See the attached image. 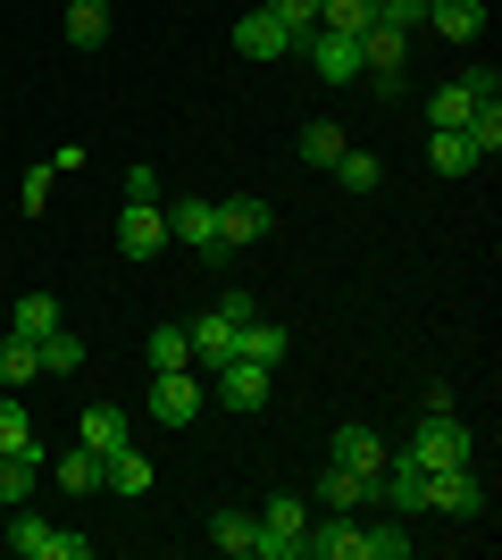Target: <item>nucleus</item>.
Returning <instances> with one entry per match:
<instances>
[{
  "label": "nucleus",
  "mask_w": 502,
  "mask_h": 560,
  "mask_svg": "<svg viewBox=\"0 0 502 560\" xmlns=\"http://www.w3.org/2000/svg\"><path fill=\"white\" fill-rule=\"evenodd\" d=\"M402 452L419 468H469V460H478V444H469V427H460L453 410H419V427H410Z\"/></svg>",
  "instance_id": "nucleus-1"
},
{
  "label": "nucleus",
  "mask_w": 502,
  "mask_h": 560,
  "mask_svg": "<svg viewBox=\"0 0 502 560\" xmlns=\"http://www.w3.org/2000/svg\"><path fill=\"white\" fill-rule=\"evenodd\" d=\"M252 518H260V544H252L260 560H302V536H311V502H302V493H277V502L252 511Z\"/></svg>",
  "instance_id": "nucleus-2"
},
{
  "label": "nucleus",
  "mask_w": 502,
  "mask_h": 560,
  "mask_svg": "<svg viewBox=\"0 0 502 560\" xmlns=\"http://www.w3.org/2000/svg\"><path fill=\"white\" fill-rule=\"evenodd\" d=\"M377 502L394 518H419L428 511V468L410 460V452H385V468H377Z\"/></svg>",
  "instance_id": "nucleus-3"
},
{
  "label": "nucleus",
  "mask_w": 502,
  "mask_h": 560,
  "mask_svg": "<svg viewBox=\"0 0 502 560\" xmlns=\"http://www.w3.org/2000/svg\"><path fill=\"white\" fill-rule=\"evenodd\" d=\"M210 385H218V401H226V410H260L268 394H277V369H260V360H218L210 369Z\"/></svg>",
  "instance_id": "nucleus-4"
},
{
  "label": "nucleus",
  "mask_w": 502,
  "mask_h": 560,
  "mask_svg": "<svg viewBox=\"0 0 502 560\" xmlns=\"http://www.w3.org/2000/svg\"><path fill=\"white\" fill-rule=\"evenodd\" d=\"M151 419L160 427H192L201 419V376L192 369H151Z\"/></svg>",
  "instance_id": "nucleus-5"
},
{
  "label": "nucleus",
  "mask_w": 502,
  "mask_h": 560,
  "mask_svg": "<svg viewBox=\"0 0 502 560\" xmlns=\"http://www.w3.org/2000/svg\"><path fill=\"white\" fill-rule=\"evenodd\" d=\"M235 50H243V59H293L302 34H293L277 9H252V18H235Z\"/></svg>",
  "instance_id": "nucleus-6"
},
{
  "label": "nucleus",
  "mask_w": 502,
  "mask_h": 560,
  "mask_svg": "<svg viewBox=\"0 0 502 560\" xmlns=\"http://www.w3.org/2000/svg\"><path fill=\"white\" fill-rule=\"evenodd\" d=\"M118 252L126 259H160L167 252V210L160 201H126L118 210Z\"/></svg>",
  "instance_id": "nucleus-7"
},
{
  "label": "nucleus",
  "mask_w": 502,
  "mask_h": 560,
  "mask_svg": "<svg viewBox=\"0 0 502 560\" xmlns=\"http://www.w3.org/2000/svg\"><path fill=\"white\" fill-rule=\"evenodd\" d=\"M428 511H444V518H478V511H486L478 468H428Z\"/></svg>",
  "instance_id": "nucleus-8"
},
{
  "label": "nucleus",
  "mask_w": 502,
  "mask_h": 560,
  "mask_svg": "<svg viewBox=\"0 0 502 560\" xmlns=\"http://www.w3.org/2000/svg\"><path fill=\"white\" fill-rule=\"evenodd\" d=\"M302 552H318V560H369V527H360L352 511H327L311 536H302Z\"/></svg>",
  "instance_id": "nucleus-9"
},
{
  "label": "nucleus",
  "mask_w": 502,
  "mask_h": 560,
  "mask_svg": "<svg viewBox=\"0 0 502 560\" xmlns=\"http://www.w3.org/2000/svg\"><path fill=\"white\" fill-rule=\"evenodd\" d=\"M167 243L218 259V252H226V243H218V201H176V210H167Z\"/></svg>",
  "instance_id": "nucleus-10"
},
{
  "label": "nucleus",
  "mask_w": 502,
  "mask_h": 560,
  "mask_svg": "<svg viewBox=\"0 0 502 560\" xmlns=\"http://www.w3.org/2000/svg\"><path fill=\"white\" fill-rule=\"evenodd\" d=\"M302 50H311V68L327 75V84H352V75H360V34H327V25H311Z\"/></svg>",
  "instance_id": "nucleus-11"
},
{
  "label": "nucleus",
  "mask_w": 502,
  "mask_h": 560,
  "mask_svg": "<svg viewBox=\"0 0 502 560\" xmlns=\"http://www.w3.org/2000/svg\"><path fill=\"white\" fill-rule=\"evenodd\" d=\"M311 502L318 511H360V502H377V477H369V468H318V486H311Z\"/></svg>",
  "instance_id": "nucleus-12"
},
{
  "label": "nucleus",
  "mask_w": 502,
  "mask_h": 560,
  "mask_svg": "<svg viewBox=\"0 0 502 560\" xmlns=\"http://www.w3.org/2000/svg\"><path fill=\"white\" fill-rule=\"evenodd\" d=\"M9 544H17L25 560H84V536H68V527H50V518H25L9 527Z\"/></svg>",
  "instance_id": "nucleus-13"
},
{
  "label": "nucleus",
  "mask_w": 502,
  "mask_h": 560,
  "mask_svg": "<svg viewBox=\"0 0 502 560\" xmlns=\"http://www.w3.org/2000/svg\"><path fill=\"white\" fill-rule=\"evenodd\" d=\"M185 335H192V369L210 376L218 360H235V335H243V327H235V318H218V310H201V318H192Z\"/></svg>",
  "instance_id": "nucleus-14"
},
{
  "label": "nucleus",
  "mask_w": 502,
  "mask_h": 560,
  "mask_svg": "<svg viewBox=\"0 0 502 560\" xmlns=\"http://www.w3.org/2000/svg\"><path fill=\"white\" fill-rule=\"evenodd\" d=\"M385 452H394V444H385L369 419H343V427H335V460H343V468H369V477H377Z\"/></svg>",
  "instance_id": "nucleus-15"
},
{
  "label": "nucleus",
  "mask_w": 502,
  "mask_h": 560,
  "mask_svg": "<svg viewBox=\"0 0 502 560\" xmlns=\"http://www.w3.org/2000/svg\"><path fill=\"white\" fill-rule=\"evenodd\" d=\"M419 25H435L444 43H478L486 34V0H428V18Z\"/></svg>",
  "instance_id": "nucleus-16"
},
{
  "label": "nucleus",
  "mask_w": 502,
  "mask_h": 560,
  "mask_svg": "<svg viewBox=\"0 0 502 560\" xmlns=\"http://www.w3.org/2000/svg\"><path fill=\"white\" fill-rule=\"evenodd\" d=\"M268 234V201H218V243L226 252H252Z\"/></svg>",
  "instance_id": "nucleus-17"
},
{
  "label": "nucleus",
  "mask_w": 502,
  "mask_h": 560,
  "mask_svg": "<svg viewBox=\"0 0 502 560\" xmlns=\"http://www.w3.org/2000/svg\"><path fill=\"white\" fill-rule=\"evenodd\" d=\"M50 477H59V493H75V502H84V493H101V477H109V460H101V452H59V460H43Z\"/></svg>",
  "instance_id": "nucleus-18"
},
{
  "label": "nucleus",
  "mask_w": 502,
  "mask_h": 560,
  "mask_svg": "<svg viewBox=\"0 0 502 560\" xmlns=\"http://www.w3.org/2000/svg\"><path fill=\"white\" fill-rule=\"evenodd\" d=\"M75 444L109 460V452H118V444H135V427H126V410H109V401H93V410H84V427H75Z\"/></svg>",
  "instance_id": "nucleus-19"
},
{
  "label": "nucleus",
  "mask_w": 502,
  "mask_h": 560,
  "mask_svg": "<svg viewBox=\"0 0 502 560\" xmlns=\"http://www.w3.org/2000/svg\"><path fill=\"white\" fill-rule=\"evenodd\" d=\"M34 376H43V343H34V335H9V343H0V394H25Z\"/></svg>",
  "instance_id": "nucleus-20"
},
{
  "label": "nucleus",
  "mask_w": 502,
  "mask_h": 560,
  "mask_svg": "<svg viewBox=\"0 0 502 560\" xmlns=\"http://www.w3.org/2000/svg\"><path fill=\"white\" fill-rule=\"evenodd\" d=\"M34 486H43V452H34V444H25V452H0V502L17 511Z\"/></svg>",
  "instance_id": "nucleus-21"
},
{
  "label": "nucleus",
  "mask_w": 502,
  "mask_h": 560,
  "mask_svg": "<svg viewBox=\"0 0 502 560\" xmlns=\"http://www.w3.org/2000/svg\"><path fill=\"white\" fill-rule=\"evenodd\" d=\"M469 109H478V101H469V84H460V75L428 93V126H435V135H460V126H469Z\"/></svg>",
  "instance_id": "nucleus-22"
},
{
  "label": "nucleus",
  "mask_w": 502,
  "mask_h": 560,
  "mask_svg": "<svg viewBox=\"0 0 502 560\" xmlns=\"http://www.w3.org/2000/svg\"><path fill=\"white\" fill-rule=\"evenodd\" d=\"M101 486H109V493H126V502H135V493H151V452L118 444V452H109V477H101Z\"/></svg>",
  "instance_id": "nucleus-23"
},
{
  "label": "nucleus",
  "mask_w": 502,
  "mask_h": 560,
  "mask_svg": "<svg viewBox=\"0 0 502 560\" xmlns=\"http://www.w3.org/2000/svg\"><path fill=\"white\" fill-rule=\"evenodd\" d=\"M235 351L260 360V369H285V327H277V318H252V327L235 335Z\"/></svg>",
  "instance_id": "nucleus-24"
},
{
  "label": "nucleus",
  "mask_w": 502,
  "mask_h": 560,
  "mask_svg": "<svg viewBox=\"0 0 502 560\" xmlns=\"http://www.w3.org/2000/svg\"><path fill=\"white\" fill-rule=\"evenodd\" d=\"M68 43L75 50H101V43H109V0H68Z\"/></svg>",
  "instance_id": "nucleus-25"
},
{
  "label": "nucleus",
  "mask_w": 502,
  "mask_h": 560,
  "mask_svg": "<svg viewBox=\"0 0 502 560\" xmlns=\"http://www.w3.org/2000/svg\"><path fill=\"white\" fill-rule=\"evenodd\" d=\"M327 176H335V185H343V192H377V185H385L377 151H352V142H343V160H335Z\"/></svg>",
  "instance_id": "nucleus-26"
},
{
  "label": "nucleus",
  "mask_w": 502,
  "mask_h": 560,
  "mask_svg": "<svg viewBox=\"0 0 502 560\" xmlns=\"http://www.w3.org/2000/svg\"><path fill=\"white\" fill-rule=\"evenodd\" d=\"M428 167L435 176H469V167H478V142L469 135H428Z\"/></svg>",
  "instance_id": "nucleus-27"
},
{
  "label": "nucleus",
  "mask_w": 502,
  "mask_h": 560,
  "mask_svg": "<svg viewBox=\"0 0 502 560\" xmlns=\"http://www.w3.org/2000/svg\"><path fill=\"white\" fill-rule=\"evenodd\" d=\"M343 160V126H335V117H311V126H302V167H335Z\"/></svg>",
  "instance_id": "nucleus-28"
},
{
  "label": "nucleus",
  "mask_w": 502,
  "mask_h": 560,
  "mask_svg": "<svg viewBox=\"0 0 502 560\" xmlns=\"http://www.w3.org/2000/svg\"><path fill=\"white\" fill-rule=\"evenodd\" d=\"M318 25H327V34H369V25H377V0H318Z\"/></svg>",
  "instance_id": "nucleus-29"
},
{
  "label": "nucleus",
  "mask_w": 502,
  "mask_h": 560,
  "mask_svg": "<svg viewBox=\"0 0 502 560\" xmlns=\"http://www.w3.org/2000/svg\"><path fill=\"white\" fill-rule=\"evenodd\" d=\"M210 544H218V552H252V544H260V518H252V511H218Z\"/></svg>",
  "instance_id": "nucleus-30"
},
{
  "label": "nucleus",
  "mask_w": 502,
  "mask_h": 560,
  "mask_svg": "<svg viewBox=\"0 0 502 560\" xmlns=\"http://www.w3.org/2000/svg\"><path fill=\"white\" fill-rule=\"evenodd\" d=\"M75 369H84V335L50 327V335H43V376H75Z\"/></svg>",
  "instance_id": "nucleus-31"
},
{
  "label": "nucleus",
  "mask_w": 502,
  "mask_h": 560,
  "mask_svg": "<svg viewBox=\"0 0 502 560\" xmlns=\"http://www.w3.org/2000/svg\"><path fill=\"white\" fill-rule=\"evenodd\" d=\"M50 327H59V302H50V293H17V327L9 335H34V343H43Z\"/></svg>",
  "instance_id": "nucleus-32"
},
{
  "label": "nucleus",
  "mask_w": 502,
  "mask_h": 560,
  "mask_svg": "<svg viewBox=\"0 0 502 560\" xmlns=\"http://www.w3.org/2000/svg\"><path fill=\"white\" fill-rule=\"evenodd\" d=\"M460 135L478 142V160H494V151H502V101H478V109H469V126H460Z\"/></svg>",
  "instance_id": "nucleus-33"
},
{
  "label": "nucleus",
  "mask_w": 502,
  "mask_h": 560,
  "mask_svg": "<svg viewBox=\"0 0 502 560\" xmlns=\"http://www.w3.org/2000/svg\"><path fill=\"white\" fill-rule=\"evenodd\" d=\"M151 369H192V335L185 327H151Z\"/></svg>",
  "instance_id": "nucleus-34"
},
{
  "label": "nucleus",
  "mask_w": 502,
  "mask_h": 560,
  "mask_svg": "<svg viewBox=\"0 0 502 560\" xmlns=\"http://www.w3.org/2000/svg\"><path fill=\"white\" fill-rule=\"evenodd\" d=\"M402 552H410V527H402L394 511H385L377 527H369V560H402Z\"/></svg>",
  "instance_id": "nucleus-35"
},
{
  "label": "nucleus",
  "mask_w": 502,
  "mask_h": 560,
  "mask_svg": "<svg viewBox=\"0 0 502 560\" xmlns=\"http://www.w3.org/2000/svg\"><path fill=\"white\" fill-rule=\"evenodd\" d=\"M34 444V419H25L17 401H0V452H25Z\"/></svg>",
  "instance_id": "nucleus-36"
},
{
  "label": "nucleus",
  "mask_w": 502,
  "mask_h": 560,
  "mask_svg": "<svg viewBox=\"0 0 502 560\" xmlns=\"http://www.w3.org/2000/svg\"><path fill=\"white\" fill-rule=\"evenodd\" d=\"M50 176H59V167H25V185H17V210H50Z\"/></svg>",
  "instance_id": "nucleus-37"
},
{
  "label": "nucleus",
  "mask_w": 502,
  "mask_h": 560,
  "mask_svg": "<svg viewBox=\"0 0 502 560\" xmlns=\"http://www.w3.org/2000/svg\"><path fill=\"white\" fill-rule=\"evenodd\" d=\"M260 9H277L293 34H311V25H318V0H260Z\"/></svg>",
  "instance_id": "nucleus-38"
},
{
  "label": "nucleus",
  "mask_w": 502,
  "mask_h": 560,
  "mask_svg": "<svg viewBox=\"0 0 502 560\" xmlns=\"http://www.w3.org/2000/svg\"><path fill=\"white\" fill-rule=\"evenodd\" d=\"M218 318H235V327H252V318H260V302H252V293H218Z\"/></svg>",
  "instance_id": "nucleus-39"
},
{
  "label": "nucleus",
  "mask_w": 502,
  "mask_h": 560,
  "mask_svg": "<svg viewBox=\"0 0 502 560\" xmlns=\"http://www.w3.org/2000/svg\"><path fill=\"white\" fill-rule=\"evenodd\" d=\"M460 84H469V101H502V75L494 68H460Z\"/></svg>",
  "instance_id": "nucleus-40"
}]
</instances>
